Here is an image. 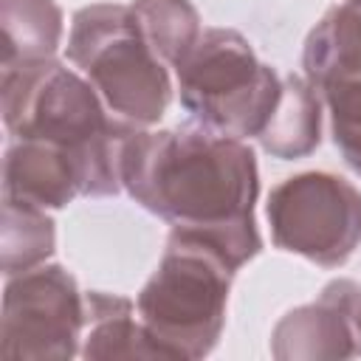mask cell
Wrapping results in <instances>:
<instances>
[{"mask_svg": "<svg viewBox=\"0 0 361 361\" xmlns=\"http://www.w3.org/2000/svg\"><path fill=\"white\" fill-rule=\"evenodd\" d=\"M175 73L186 113L231 138H259L282 93L279 73L234 28H206Z\"/></svg>", "mask_w": 361, "mask_h": 361, "instance_id": "5b68a950", "label": "cell"}, {"mask_svg": "<svg viewBox=\"0 0 361 361\" xmlns=\"http://www.w3.org/2000/svg\"><path fill=\"white\" fill-rule=\"evenodd\" d=\"M322 141V99L305 76H285L279 102L259 133V147L279 161L310 155Z\"/></svg>", "mask_w": 361, "mask_h": 361, "instance_id": "7c38bea8", "label": "cell"}, {"mask_svg": "<svg viewBox=\"0 0 361 361\" xmlns=\"http://www.w3.org/2000/svg\"><path fill=\"white\" fill-rule=\"evenodd\" d=\"M234 274L228 259L200 237L169 231L164 257L135 299L138 319L164 358L195 361L217 347Z\"/></svg>", "mask_w": 361, "mask_h": 361, "instance_id": "3957f363", "label": "cell"}, {"mask_svg": "<svg viewBox=\"0 0 361 361\" xmlns=\"http://www.w3.org/2000/svg\"><path fill=\"white\" fill-rule=\"evenodd\" d=\"M265 214L271 240L322 268L344 265L361 245V192L336 172H299L276 183Z\"/></svg>", "mask_w": 361, "mask_h": 361, "instance_id": "8992f818", "label": "cell"}, {"mask_svg": "<svg viewBox=\"0 0 361 361\" xmlns=\"http://www.w3.org/2000/svg\"><path fill=\"white\" fill-rule=\"evenodd\" d=\"M85 195V169L65 147L11 138L3 155V197L39 209H62Z\"/></svg>", "mask_w": 361, "mask_h": 361, "instance_id": "9c48e42d", "label": "cell"}, {"mask_svg": "<svg viewBox=\"0 0 361 361\" xmlns=\"http://www.w3.org/2000/svg\"><path fill=\"white\" fill-rule=\"evenodd\" d=\"M330 110V135L344 161L361 175V73L322 90Z\"/></svg>", "mask_w": 361, "mask_h": 361, "instance_id": "2e32d148", "label": "cell"}, {"mask_svg": "<svg viewBox=\"0 0 361 361\" xmlns=\"http://www.w3.org/2000/svg\"><path fill=\"white\" fill-rule=\"evenodd\" d=\"M0 113L11 138L65 147L85 169V197L118 195L121 155L138 124L110 118L99 90L59 59L0 65Z\"/></svg>", "mask_w": 361, "mask_h": 361, "instance_id": "7a4b0ae2", "label": "cell"}, {"mask_svg": "<svg viewBox=\"0 0 361 361\" xmlns=\"http://www.w3.org/2000/svg\"><path fill=\"white\" fill-rule=\"evenodd\" d=\"M358 3H361V0H358Z\"/></svg>", "mask_w": 361, "mask_h": 361, "instance_id": "ac0fdd59", "label": "cell"}, {"mask_svg": "<svg viewBox=\"0 0 361 361\" xmlns=\"http://www.w3.org/2000/svg\"><path fill=\"white\" fill-rule=\"evenodd\" d=\"M56 223L45 209L3 197V226H0V265L3 274H23L42 265L56 248Z\"/></svg>", "mask_w": 361, "mask_h": 361, "instance_id": "5bb4252c", "label": "cell"}, {"mask_svg": "<svg viewBox=\"0 0 361 361\" xmlns=\"http://www.w3.org/2000/svg\"><path fill=\"white\" fill-rule=\"evenodd\" d=\"M68 59L90 79L116 118L158 124L172 102L164 59L149 48L133 6L90 3L73 14Z\"/></svg>", "mask_w": 361, "mask_h": 361, "instance_id": "277c9868", "label": "cell"}, {"mask_svg": "<svg viewBox=\"0 0 361 361\" xmlns=\"http://www.w3.org/2000/svg\"><path fill=\"white\" fill-rule=\"evenodd\" d=\"M121 186L172 228L217 248L234 271L262 251L254 217L259 169L243 138L200 124L155 133L135 127L121 155Z\"/></svg>", "mask_w": 361, "mask_h": 361, "instance_id": "6da1fadb", "label": "cell"}, {"mask_svg": "<svg viewBox=\"0 0 361 361\" xmlns=\"http://www.w3.org/2000/svg\"><path fill=\"white\" fill-rule=\"evenodd\" d=\"M135 305L124 296L87 290L85 293V336L79 355L87 361H116V358H164L158 344L149 338L141 319H135Z\"/></svg>", "mask_w": 361, "mask_h": 361, "instance_id": "30bf717a", "label": "cell"}, {"mask_svg": "<svg viewBox=\"0 0 361 361\" xmlns=\"http://www.w3.org/2000/svg\"><path fill=\"white\" fill-rule=\"evenodd\" d=\"M135 20L149 48L172 68L200 39V14L189 0H133Z\"/></svg>", "mask_w": 361, "mask_h": 361, "instance_id": "9a60e30c", "label": "cell"}, {"mask_svg": "<svg viewBox=\"0 0 361 361\" xmlns=\"http://www.w3.org/2000/svg\"><path fill=\"white\" fill-rule=\"evenodd\" d=\"M85 293L62 265H37L6 276L0 355L25 361H68L79 353Z\"/></svg>", "mask_w": 361, "mask_h": 361, "instance_id": "52a82bcc", "label": "cell"}, {"mask_svg": "<svg viewBox=\"0 0 361 361\" xmlns=\"http://www.w3.org/2000/svg\"><path fill=\"white\" fill-rule=\"evenodd\" d=\"M305 79L324 90L327 85L361 73V3L333 6L307 34L302 51Z\"/></svg>", "mask_w": 361, "mask_h": 361, "instance_id": "8fae6325", "label": "cell"}, {"mask_svg": "<svg viewBox=\"0 0 361 361\" xmlns=\"http://www.w3.org/2000/svg\"><path fill=\"white\" fill-rule=\"evenodd\" d=\"M358 336H361V305H358Z\"/></svg>", "mask_w": 361, "mask_h": 361, "instance_id": "e0dca14e", "label": "cell"}, {"mask_svg": "<svg viewBox=\"0 0 361 361\" xmlns=\"http://www.w3.org/2000/svg\"><path fill=\"white\" fill-rule=\"evenodd\" d=\"M0 65L54 59L62 39V8L54 0H0Z\"/></svg>", "mask_w": 361, "mask_h": 361, "instance_id": "4fadbf2b", "label": "cell"}, {"mask_svg": "<svg viewBox=\"0 0 361 361\" xmlns=\"http://www.w3.org/2000/svg\"><path fill=\"white\" fill-rule=\"evenodd\" d=\"M358 305V282H327L316 302L293 307L276 322L271 333V355L279 361H336L361 355Z\"/></svg>", "mask_w": 361, "mask_h": 361, "instance_id": "ba28073f", "label": "cell"}]
</instances>
